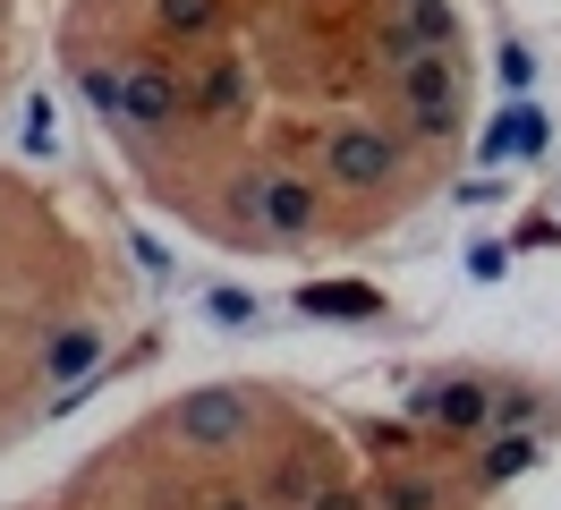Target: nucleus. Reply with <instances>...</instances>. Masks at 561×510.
<instances>
[{"label":"nucleus","mask_w":561,"mask_h":510,"mask_svg":"<svg viewBox=\"0 0 561 510\" xmlns=\"http://www.w3.org/2000/svg\"><path fill=\"white\" fill-rule=\"evenodd\" d=\"M213 315H221V324H239V332H247V324H255V298H247V290H213Z\"/></svg>","instance_id":"obj_19"},{"label":"nucleus","mask_w":561,"mask_h":510,"mask_svg":"<svg viewBox=\"0 0 561 510\" xmlns=\"http://www.w3.org/2000/svg\"><path fill=\"white\" fill-rule=\"evenodd\" d=\"M153 26L171 43H205V34H221V0H153Z\"/></svg>","instance_id":"obj_13"},{"label":"nucleus","mask_w":561,"mask_h":510,"mask_svg":"<svg viewBox=\"0 0 561 510\" xmlns=\"http://www.w3.org/2000/svg\"><path fill=\"white\" fill-rule=\"evenodd\" d=\"M536 417H545V392H493V434H527V426H536Z\"/></svg>","instance_id":"obj_15"},{"label":"nucleus","mask_w":561,"mask_h":510,"mask_svg":"<svg viewBox=\"0 0 561 510\" xmlns=\"http://www.w3.org/2000/svg\"><path fill=\"white\" fill-rule=\"evenodd\" d=\"M443 502H451V494L425 468H383L375 476V510H443Z\"/></svg>","instance_id":"obj_10"},{"label":"nucleus","mask_w":561,"mask_h":510,"mask_svg":"<svg viewBox=\"0 0 561 510\" xmlns=\"http://www.w3.org/2000/svg\"><path fill=\"white\" fill-rule=\"evenodd\" d=\"M409 128H417L425 145H443V136H459V102H443V111H409Z\"/></svg>","instance_id":"obj_17"},{"label":"nucleus","mask_w":561,"mask_h":510,"mask_svg":"<svg viewBox=\"0 0 561 510\" xmlns=\"http://www.w3.org/2000/svg\"><path fill=\"white\" fill-rule=\"evenodd\" d=\"M409 417H417L425 434H459V442H485L493 434V383L477 374H434L409 392Z\"/></svg>","instance_id":"obj_3"},{"label":"nucleus","mask_w":561,"mask_h":510,"mask_svg":"<svg viewBox=\"0 0 561 510\" xmlns=\"http://www.w3.org/2000/svg\"><path fill=\"white\" fill-rule=\"evenodd\" d=\"M366 442H375V451H417V426H383V417H375Z\"/></svg>","instance_id":"obj_20"},{"label":"nucleus","mask_w":561,"mask_h":510,"mask_svg":"<svg viewBox=\"0 0 561 510\" xmlns=\"http://www.w3.org/2000/svg\"><path fill=\"white\" fill-rule=\"evenodd\" d=\"M400 102H409V111H443V102H459V60H451V52L409 60V68H400Z\"/></svg>","instance_id":"obj_7"},{"label":"nucleus","mask_w":561,"mask_h":510,"mask_svg":"<svg viewBox=\"0 0 561 510\" xmlns=\"http://www.w3.org/2000/svg\"><path fill=\"white\" fill-rule=\"evenodd\" d=\"M307 510H375V494H366V485H341V476H323L316 494H307Z\"/></svg>","instance_id":"obj_16"},{"label":"nucleus","mask_w":561,"mask_h":510,"mask_svg":"<svg viewBox=\"0 0 561 510\" xmlns=\"http://www.w3.org/2000/svg\"><path fill=\"white\" fill-rule=\"evenodd\" d=\"M239 204L255 213V230H273V238L316 230V179H298V170H255V179H239Z\"/></svg>","instance_id":"obj_4"},{"label":"nucleus","mask_w":561,"mask_h":510,"mask_svg":"<svg viewBox=\"0 0 561 510\" xmlns=\"http://www.w3.org/2000/svg\"><path fill=\"white\" fill-rule=\"evenodd\" d=\"M323 179L332 188H357V196H375L400 179V136L375 128V120H341V128L323 136Z\"/></svg>","instance_id":"obj_2"},{"label":"nucleus","mask_w":561,"mask_h":510,"mask_svg":"<svg viewBox=\"0 0 561 510\" xmlns=\"http://www.w3.org/2000/svg\"><path fill=\"white\" fill-rule=\"evenodd\" d=\"M187 111H196V94H187L162 60H137V68H128V128H179Z\"/></svg>","instance_id":"obj_5"},{"label":"nucleus","mask_w":561,"mask_h":510,"mask_svg":"<svg viewBox=\"0 0 561 510\" xmlns=\"http://www.w3.org/2000/svg\"><path fill=\"white\" fill-rule=\"evenodd\" d=\"M247 102H255L247 60H239V52H221V60H213V77L196 86V111H205V120H247Z\"/></svg>","instance_id":"obj_9"},{"label":"nucleus","mask_w":561,"mask_h":510,"mask_svg":"<svg viewBox=\"0 0 561 510\" xmlns=\"http://www.w3.org/2000/svg\"><path fill=\"white\" fill-rule=\"evenodd\" d=\"M77 94L94 102L103 120H128V68H103V60H85V68H77Z\"/></svg>","instance_id":"obj_14"},{"label":"nucleus","mask_w":561,"mask_h":510,"mask_svg":"<svg viewBox=\"0 0 561 510\" xmlns=\"http://www.w3.org/2000/svg\"><path fill=\"white\" fill-rule=\"evenodd\" d=\"M502 86L527 102V86H536V52H519V43H511V52H502Z\"/></svg>","instance_id":"obj_18"},{"label":"nucleus","mask_w":561,"mask_h":510,"mask_svg":"<svg viewBox=\"0 0 561 510\" xmlns=\"http://www.w3.org/2000/svg\"><path fill=\"white\" fill-rule=\"evenodd\" d=\"M205 510H264V502H255V494H213Z\"/></svg>","instance_id":"obj_21"},{"label":"nucleus","mask_w":561,"mask_h":510,"mask_svg":"<svg viewBox=\"0 0 561 510\" xmlns=\"http://www.w3.org/2000/svg\"><path fill=\"white\" fill-rule=\"evenodd\" d=\"M536 468V434H485L477 451V485H511V476Z\"/></svg>","instance_id":"obj_12"},{"label":"nucleus","mask_w":561,"mask_h":510,"mask_svg":"<svg viewBox=\"0 0 561 510\" xmlns=\"http://www.w3.org/2000/svg\"><path fill=\"white\" fill-rule=\"evenodd\" d=\"M298 315H383V290H375V281H307V290H298Z\"/></svg>","instance_id":"obj_8"},{"label":"nucleus","mask_w":561,"mask_h":510,"mask_svg":"<svg viewBox=\"0 0 561 510\" xmlns=\"http://www.w3.org/2000/svg\"><path fill=\"white\" fill-rule=\"evenodd\" d=\"M247 426H255L247 383H196V392H179V400H171V434L187 442V451H239Z\"/></svg>","instance_id":"obj_1"},{"label":"nucleus","mask_w":561,"mask_h":510,"mask_svg":"<svg viewBox=\"0 0 561 510\" xmlns=\"http://www.w3.org/2000/svg\"><path fill=\"white\" fill-rule=\"evenodd\" d=\"M485 154H493V162H502V154L536 162V154H545V111H536V102H511V111H502V128L485 136Z\"/></svg>","instance_id":"obj_11"},{"label":"nucleus","mask_w":561,"mask_h":510,"mask_svg":"<svg viewBox=\"0 0 561 510\" xmlns=\"http://www.w3.org/2000/svg\"><path fill=\"white\" fill-rule=\"evenodd\" d=\"M103 324H60V332L43 340V383L51 392H69V383H85V374L103 366Z\"/></svg>","instance_id":"obj_6"}]
</instances>
